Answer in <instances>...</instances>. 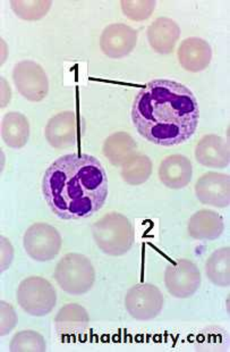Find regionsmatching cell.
<instances>
[{
	"instance_id": "1",
	"label": "cell",
	"mask_w": 230,
	"mask_h": 352,
	"mask_svg": "<svg viewBox=\"0 0 230 352\" xmlns=\"http://www.w3.org/2000/svg\"><path fill=\"white\" fill-rule=\"evenodd\" d=\"M198 121V99L191 89L174 80L148 82L132 104V122L139 135L162 147L189 140Z\"/></svg>"
},
{
	"instance_id": "2",
	"label": "cell",
	"mask_w": 230,
	"mask_h": 352,
	"mask_svg": "<svg viewBox=\"0 0 230 352\" xmlns=\"http://www.w3.org/2000/svg\"><path fill=\"white\" fill-rule=\"evenodd\" d=\"M43 198L59 219H89L104 207L108 176L100 160L88 153L59 157L43 179Z\"/></svg>"
},
{
	"instance_id": "3",
	"label": "cell",
	"mask_w": 230,
	"mask_h": 352,
	"mask_svg": "<svg viewBox=\"0 0 230 352\" xmlns=\"http://www.w3.org/2000/svg\"><path fill=\"white\" fill-rule=\"evenodd\" d=\"M94 242L104 254L120 257L130 252L135 242L134 226L126 216L111 212L92 226Z\"/></svg>"
},
{
	"instance_id": "4",
	"label": "cell",
	"mask_w": 230,
	"mask_h": 352,
	"mask_svg": "<svg viewBox=\"0 0 230 352\" xmlns=\"http://www.w3.org/2000/svg\"><path fill=\"white\" fill-rule=\"evenodd\" d=\"M56 282L66 294L82 296L88 294L95 282V270L91 261L82 254H67L55 268Z\"/></svg>"
},
{
	"instance_id": "5",
	"label": "cell",
	"mask_w": 230,
	"mask_h": 352,
	"mask_svg": "<svg viewBox=\"0 0 230 352\" xmlns=\"http://www.w3.org/2000/svg\"><path fill=\"white\" fill-rule=\"evenodd\" d=\"M17 302L31 316H47L56 307L57 292L46 278L30 276L19 285Z\"/></svg>"
},
{
	"instance_id": "6",
	"label": "cell",
	"mask_w": 230,
	"mask_h": 352,
	"mask_svg": "<svg viewBox=\"0 0 230 352\" xmlns=\"http://www.w3.org/2000/svg\"><path fill=\"white\" fill-rule=\"evenodd\" d=\"M62 235L57 228L47 223H34L24 233L23 247L33 261H52L62 249Z\"/></svg>"
},
{
	"instance_id": "7",
	"label": "cell",
	"mask_w": 230,
	"mask_h": 352,
	"mask_svg": "<svg viewBox=\"0 0 230 352\" xmlns=\"http://www.w3.org/2000/svg\"><path fill=\"white\" fill-rule=\"evenodd\" d=\"M165 298L154 284L139 283L130 287L125 297V307L130 317L139 322H148L159 316Z\"/></svg>"
},
{
	"instance_id": "8",
	"label": "cell",
	"mask_w": 230,
	"mask_h": 352,
	"mask_svg": "<svg viewBox=\"0 0 230 352\" xmlns=\"http://www.w3.org/2000/svg\"><path fill=\"white\" fill-rule=\"evenodd\" d=\"M201 283V272L193 261L183 258L165 267V289L172 297L177 299L193 297Z\"/></svg>"
},
{
	"instance_id": "9",
	"label": "cell",
	"mask_w": 230,
	"mask_h": 352,
	"mask_svg": "<svg viewBox=\"0 0 230 352\" xmlns=\"http://www.w3.org/2000/svg\"><path fill=\"white\" fill-rule=\"evenodd\" d=\"M14 85L26 100L40 102L49 92V80L43 66L34 60H22L14 66Z\"/></svg>"
},
{
	"instance_id": "10",
	"label": "cell",
	"mask_w": 230,
	"mask_h": 352,
	"mask_svg": "<svg viewBox=\"0 0 230 352\" xmlns=\"http://www.w3.org/2000/svg\"><path fill=\"white\" fill-rule=\"evenodd\" d=\"M137 43V30L126 24H111L101 33L100 50L109 58H124L135 50Z\"/></svg>"
},
{
	"instance_id": "11",
	"label": "cell",
	"mask_w": 230,
	"mask_h": 352,
	"mask_svg": "<svg viewBox=\"0 0 230 352\" xmlns=\"http://www.w3.org/2000/svg\"><path fill=\"white\" fill-rule=\"evenodd\" d=\"M195 195L203 205L227 208L230 205V179L228 174L209 172L198 179Z\"/></svg>"
},
{
	"instance_id": "12",
	"label": "cell",
	"mask_w": 230,
	"mask_h": 352,
	"mask_svg": "<svg viewBox=\"0 0 230 352\" xmlns=\"http://www.w3.org/2000/svg\"><path fill=\"white\" fill-rule=\"evenodd\" d=\"M78 115L74 111H62L52 116L45 129L48 144L55 149H65L78 141Z\"/></svg>"
},
{
	"instance_id": "13",
	"label": "cell",
	"mask_w": 230,
	"mask_h": 352,
	"mask_svg": "<svg viewBox=\"0 0 230 352\" xmlns=\"http://www.w3.org/2000/svg\"><path fill=\"white\" fill-rule=\"evenodd\" d=\"M195 160L202 166L226 168L229 165V144L217 134H207L201 138L195 148Z\"/></svg>"
},
{
	"instance_id": "14",
	"label": "cell",
	"mask_w": 230,
	"mask_h": 352,
	"mask_svg": "<svg viewBox=\"0 0 230 352\" xmlns=\"http://www.w3.org/2000/svg\"><path fill=\"white\" fill-rule=\"evenodd\" d=\"M179 62L185 71L198 73L207 69L212 59V48L207 40L191 36L183 40L179 52Z\"/></svg>"
},
{
	"instance_id": "15",
	"label": "cell",
	"mask_w": 230,
	"mask_h": 352,
	"mask_svg": "<svg viewBox=\"0 0 230 352\" xmlns=\"http://www.w3.org/2000/svg\"><path fill=\"white\" fill-rule=\"evenodd\" d=\"M192 176L193 166L191 160L181 153L165 157L160 164L159 179L168 189H184L191 182Z\"/></svg>"
},
{
	"instance_id": "16",
	"label": "cell",
	"mask_w": 230,
	"mask_h": 352,
	"mask_svg": "<svg viewBox=\"0 0 230 352\" xmlns=\"http://www.w3.org/2000/svg\"><path fill=\"white\" fill-rule=\"evenodd\" d=\"M146 36L151 48L161 55L172 54L181 36V28L169 17H158L150 24Z\"/></svg>"
},
{
	"instance_id": "17",
	"label": "cell",
	"mask_w": 230,
	"mask_h": 352,
	"mask_svg": "<svg viewBox=\"0 0 230 352\" xmlns=\"http://www.w3.org/2000/svg\"><path fill=\"white\" fill-rule=\"evenodd\" d=\"M90 323V316L84 307L69 303L59 310L55 318V329L60 339H71L84 332Z\"/></svg>"
},
{
	"instance_id": "18",
	"label": "cell",
	"mask_w": 230,
	"mask_h": 352,
	"mask_svg": "<svg viewBox=\"0 0 230 352\" xmlns=\"http://www.w3.org/2000/svg\"><path fill=\"white\" fill-rule=\"evenodd\" d=\"M187 228L188 234L192 239L200 241H214L224 233V219L217 212L201 209L191 216Z\"/></svg>"
},
{
	"instance_id": "19",
	"label": "cell",
	"mask_w": 230,
	"mask_h": 352,
	"mask_svg": "<svg viewBox=\"0 0 230 352\" xmlns=\"http://www.w3.org/2000/svg\"><path fill=\"white\" fill-rule=\"evenodd\" d=\"M1 140L7 147L22 149L30 139V123L25 115L19 111L7 113L0 125Z\"/></svg>"
},
{
	"instance_id": "20",
	"label": "cell",
	"mask_w": 230,
	"mask_h": 352,
	"mask_svg": "<svg viewBox=\"0 0 230 352\" xmlns=\"http://www.w3.org/2000/svg\"><path fill=\"white\" fill-rule=\"evenodd\" d=\"M137 153V141L126 132H116L104 140L102 146L104 156L111 162V165L120 167L130 157Z\"/></svg>"
},
{
	"instance_id": "21",
	"label": "cell",
	"mask_w": 230,
	"mask_h": 352,
	"mask_svg": "<svg viewBox=\"0 0 230 352\" xmlns=\"http://www.w3.org/2000/svg\"><path fill=\"white\" fill-rule=\"evenodd\" d=\"M205 274L211 283L220 287L230 285L229 247L217 249L210 254L205 263Z\"/></svg>"
},
{
	"instance_id": "22",
	"label": "cell",
	"mask_w": 230,
	"mask_h": 352,
	"mask_svg": "<svg viewBox=\"0 0 230 352\" xmlns=\"http://www.w3.org/2000/svg\"><path fill=\"white\" fill-rule=\"evenodd\" d=\"M120 167L122 179L130 186H141L152 174V162L144 153H135Z\"/></svg>"
},
{
	"instance_id": "23",
	"label": "cell",
	"mask_w": 230,
	"mask_h": 352,
	"mask_svg": "<svg viewBox=\"0 0 230 352\" xmlns=\"http://www.w3.org/2000/svg\"><path fill=\"white\" fill-rule=\"evenodd\" d=\"M52 1L50 0H12L10 8L21 20L39 21L46 16L51 8Z\"/></svg>"
},
{
	"instance_id": "24",
	"label": "cell",
	"mask_w": 230,
	"mask_h": 352,
	"mask_svg": "<svg viewBox=\"0 0 230 352\" xmlns=\"http://www.w3.org/2000/svg\"><path fill=\"white\" fill-rule=\"evenodd\" d=\"M46 350L45 338L40 333L31 329L16 333L10 341V352H45Z\"/></svg>"
},
{
	"instance_id": "25",
	"label": "cell",
	"mask_w": 230,
	"mask_h": 352,
	"mask_svg": "<svg viewBox=\"0 0 230 352\" xmlns=\"http://www.w3.org/2000/svg\"><path fill=\"white\" fill-rule=\"evenodd\" d=\"M120 6L124 15L135 22L146 21L152 15L156 8V0H122Z\"/></svg>"
},
{
	"instance_id": "26",
	"label": "cell",
	"mask_w": 230,
	"mask_h": 352,
	"mask_svg": "<svg viewBox=\"0 0 230 352\" xmlns=\"http://www.w3.org/2000/svg\"><path fill=\"white\" fill-rule=\"evenodd\" d=\"M198 346L201 350H224L228 338L224 329L212 327L210 329H205L201 336H198Z\"/></svg>"
},
{
	"instance_id": "27",
	"label": "cell",
	"mask_w": 230,
	"mask_h": 352,
	"mask_svg": "<svg viewBox=\"0 0 230 352\" xmlns=\"http://www.w3.org/2000/svg\"><path fill=\"white\" fill-rule=\"evenodd\" d=\"M19 323V317L13 306L6 301L0 302V336H8Z\"/></svg>"
},
{
	"instance_id": "28",
	"label": "cell",
	"mask_w": 230,
	"mask_h": 352,
	"mask_svg": "<svg viewBox=\"0 0 230 352\" xmlns=\"http://www.w3.org/2000/svg\"><path fill=\"white\" fill-rule=\"evenodd\" d=\"M13 245H12L10 240H8L6 236L1 235V264H0V266H1V268H0L1 273L10 268V264H12V261H13Z\"/></svg>"
}]
</instances>
